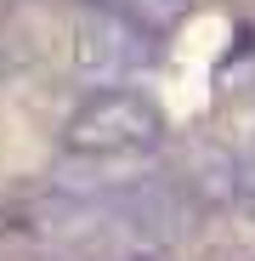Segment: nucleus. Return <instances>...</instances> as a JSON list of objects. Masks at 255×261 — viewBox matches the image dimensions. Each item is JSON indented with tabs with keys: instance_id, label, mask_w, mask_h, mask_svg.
<instances>
[{
	"instance_id": "nucleus-1",
	"label": "nucleus",
	"mask_w": 255,
	"mask_h": 261,
	"mask_svg": "<svg viewBox=\"0 0 255 261\" xmlns=\"http://www.w3.org/2000/svg\"><path fill=\"white\" fill-rule=\"evenodd\" d=\"M153 137H159V114L131 91L97 97L68 125V148L74 153H142V148H153Z\"/></svg>"
},
{
	"instance_id": "nucleus-2",
	"label": "nucleus",
	"mask_w": 255,
	"mask_h": 261,
	"mask_svg": "<svg viewBox=\"0 0 255 261\" xmlns=\"http://www.w3.org/2000/svg\"><path fill=\"white\" fill-rule=\"evenodd\" d=\"M142 12H153V17H170V12H182V0H136Z\"/></svg>"
}]
</instances>
